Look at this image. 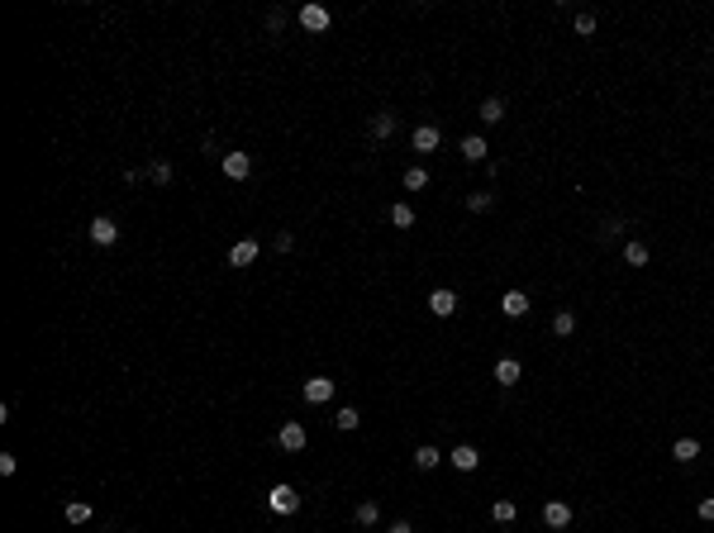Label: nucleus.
<instances>
[{"instance_id": "f257e3e1", "label": "nucleus", "mask_w": 714, "mask_h": 533, "mask_svg": "<svg viewBox=\"0 0 714 533\" xmlns=\"http://www.w3.org/2000/svg\"><path fill=\"white\" fill-rule=\"evenodd\" d=\"M276 443H281V453H300V448L310 443V433H305V424H300V419H291V424H281Z\"/></svg>"}, {"instance_id": "f03ea898", "label": "nucleus", "mask_w": 714, "mask_h": 533, "mask_svg": "<svg viewBox=\"0 0 714 533\" xmlns=\"http://www.w3.org/2000/svg\"><path fill=\"white\" fill-rule=\"evenodd\" d=\"M295 20H300V29H310V33H324V29H329V10H324V5H300Z\"/></svg>"}, {"instance_id": "7ed1b4c3", "label": "nucleus", "mask_w": 714, "mask_h": 533, "mask_svg": "<svg viewBox=\"0 0 714 533\" xmlns=\"http://www.w3.org/2000/svg\"><path fill=\"white\" fill-rule=\"evenodd\" d=\"M272 509H276V514H295V509H300L295 486H286V481H281V486H272Z\"/></svg>"}, {"instance_id": "20e7f679", "label": "nucleus", "mask_w": 714, "mask_h": 533, "mask_svg": "<svg viewBox=\"0 0 714 533\" xmlns=\"http://www.w3.org/2000/svg\"><path fill=\"white\" fill-rule=\"evenodd\" d=\"M219 167H224V177H229V181H243V177L253 172V158H248V153H224V158H219Z\"/></svg>"}, {"instance_id": "39448f33", "label": "nucleus", "mask_w": 714, "mask_h": 533, "mask_svg": "<svg viewBox=\"0 0 714 533\" xmlns=\"http://www.w3.org/2000/svg\"><path fill=\"white\" fill-rule=\"evenodd\" d=\"M543 524H548V529H567V524H572V505H567V500H548V505H543Z\"/></svg>"}, {"instance_id": "423d86ee", "label": "nucleus", "mask_w": 714, "mask_h": 533, "mask_svg": "<svg viewBox=\"0 0 714 533\" xmlns=\"http://www.w3.org/2000/svg\"><path fill=\"white\" fill-rule=\"evenodd\" d=\"M448 462L457 467V472H476V467H481V453H476L472 443H457V448L448 453Z\"/></svg>"}, {"instance_id": "0eeeda50", "label": "nucleus", "mask_w": 714, "mask_h": 533, "mask_svg": "<svg viewBox=\"0 0 714 533\" xmlns=\"http://www.w3.org/2000/svg\"><path fill=\"white\" fill-rule=\"evenodd\" d=\"M114 239H119V224H114V219H105V214H101V219H91V243L110 248Z\"/></svg>"}, {"instance_id": "6e6552de", "label": "nucleus", "mask_w": 714, "mask_h": 533, "mask_svg": "<svg viewBox=\"0 0 714 533\" xmlns=\"http://www.w3.org/2000/svg\"><path fill=\"white\" fill-rule=\"evenodd\" d=\"M305 400H310V405L334 400V381H329V376H310V381H305Z\"/></svg>"}, {"instance_id": "1a4fd4ad", "label": "nucleus", "mask_w": 714, "mask_h": 533, "mask_svg": "<svg viewBox=\"0 0 714 533\" xmlns=\"http://www.w3.org/2000/svg\"><path fill=\"white\" fill-rule=\"evenodd\" d=\"M396 124H400V119H396V110H381V114H371L367 133H371V138H391V133H396Z\"/></svg>"}, {"instance_id": "9d476101", "label": "nucleus", "mask_w": 714, "mask_h": 533, "mask_svg": "<svg viewBox=\"0 0 714 533\" xmlns=\"http://www.w3.org/2000/svg\"><path fill=\"white\" fill-rule=\"evenodd\" d=\"M253 262H258V243L253 239H243V243L229 248V266H253Z\"/></svg>"}, {"instance_id": "9b49d317", "label": "nucleus", "mask_w": 714, "mask_h": 533, "mask_svg": "<svg viewBox=\"0 0 714 533\" xmlns=\"http://www.w3.org/2000/svg\"><path fill=\"white\" fill-rule=\"evenodd\" d=\"M429 310H433L438 320H448V315H457V295H452V291H433V295H429Z\"/></svg>"}, {"instance_id": "f8f14e48", "label": "nucleus", "mask_w": 714, "mask_h": 533, "mask_svg": "<svg viewBox=\"0 0 714 533\" xmlns=\"http://www.w3.org/2000/svg\"><path fill=\"white\" fill-rule=\"evenodd\" d=\"M410 143H415V153H433L438 148V129L433 124H419V129L410 133Z\"/></svg>"}, {"instance_id": "ddd939ff", "label": "nucleus", "mask_w": 714, "mask_h": 533, "mask_svg": "<svg viewBox=\"0 0 714 533\" xmlns=\"http://www.w3.org/2000/svg\"><path fill=\"white\" fill-rule=\"evenodd\" d=\"M500 310L510 315V320H524V315H529V295H524V291H510L500 300Z\"/></svg>"}, {"instance_id": "4468645a", "label": "nucleus", "mask_w": 714, "mask_h": 533, "mask_svg": "<svg viewBox=\"0 0 714 533\" xmlns=\"http://www.w3.org/2000/svg\"><path fill=\"white\" fill-rule=\"evenodd\" d=\"M519 376H524V367H519L514 357H500V362H496V381H500V386H514Z\"/></svg>"}, {"instance_id": "2eb2a0df", "label": "nucleus", "mask_w": 714, "mask_h": 533, "mask_svg": "<svg viewBox=\"0 0 714 533\" xmlns=\"http://www.w3.org/2000/svg\"><path fill=\"white\" fill-rule=\"evenodd\" d=\"M438 462H443V453H438L433 443H424V448H415V467H419V472H433Z\"/></svg>"}, {"instance_id": "dca6fc26", "label": "nucleus", "mask_w": 714, "mask_h": 533, "mask_svg": "<svg viewBox=\"0 0 714 533\" xmlns=\"http://www.w3.org/2000/svg\"><path fill=\"white\" fill-rule=\"evenodd\" d=\"M619 234H624V219H619V214H609V219H600V229H595V239H600V243H614Z\"/></svg>"}, {"instance_id": "f3484780", "label": "nucleus", "mask_w": 714, "mask_h": 533, "mask_svg": "<svg viewBox=\"0 0 714 533\" xmlns=\"http://www.w3.org/2000/svg\"><path fill=\"white\" fill-rule=\"evenodd\" d=\"M553 333H557V338H572V333H577V315H572V310H557V315H553Z\"/></svg>"}, {"instance_id": "a211bd4d", "label": "nucleus", "mask_w": 714, "mask_h": 533, "mask_svg": "<svg viewBox=\"0 0 714 533\" xmlns=\"http://www.w3.org/2000/svg\"><path fill=\"white\" fill-rule=\"evenodd\" d=\"M486 153H491L486 138H476V133H472V138H462V158H467V162H486Z\"/></svg>"}, {"instance_id": "6ab92c4d", "label": "nucleus", "mask_w": 714, "mask_h": 533, "mask_svg": "<svg viewBox=\"0 0 714 533\" xmlns=\"http://www.w3.org/2000/svg\"><path fill=\"white\" fill-rule=\"evenodd\" d=\"M671 457H676V462H695V457H700V443H695V438H676V443H671Z\"/></svg>"}, {"instance_id": "aec40b11", "label": "nucleus", "mask_w": 714, "mask_h": 533, "mask_svg": "<svg viewBox=\"0 0 714 533\" xmlns=\"http://www.w3.org/2000/svg\"><path fill=\"white\" fill-rule=\"evenodd\" d=\"M491 205H496V195H491V190H472V195H467V210H472V214H486Z\"/></svg>"}, {"instance_id": "412c9836", "label": "nucleus", "mask_w": 714, "mask_h": 533, "mask_svg": "<svg viewBox=\"0 0 714 533\" xmlns=\"http://www.w3.org/2000/svg\"><path fill=\"white\" fill-rule=\"evenodd\" d=\"M481 119H486V124H500V119H505V100H496V96L481 100Z\"/></svg>"}, {"instance_id": "4be33fe9", "label": "nucleus", "mask_w": 714, "mask_h": 533, "mask_svg": "<svg viewBox=\"0 0 714 533\" xmlns=\"http://www.w3.org/2000/svg\"><path fill=\"white\" fill-rule=\"evenodd\" d=\"M334 424L343 428V433H352V428L362 424V414H357V410H352V405H343V410H339V414H334Z\"/></svg>"}, {"instance_id": "5701e85b", "label": "nucleus", "mask_w": 714, "mask_h": 533, "mask_svg": "<svg viewBox=\"0 0 714 533\" xmlns=\"http://www.w3.org/2000/svg\"><path fill=\"white\" fill-rule=\"evenodd\" d=\"M352 519H357V524H376V519H381V505H376V500H362V505L352 509Z\"/></svg>"}, {"instance_id": "b1692460", "label": "nucleus", "mask_w": 714, "mask_h": 533, "mask_svg": "<svg viewBox=\"0 0 714 533\" xmlns=\"http://www.w3.org/2000/svg\"><path fill=\"white\" fill-rule=\"evenodd\" d=\"M424 186H429V172L424 167H410L405 172V190H424Z\"/></svg>"}, {"instance_id": "393cba45", "label": "nucleus", "mask_w": 714, "mask_h": 533, "mask_svg": "<svg viewBox=\"0 0 714 533\" xmlns=\"http://www.w3.org/2000/svg\"><path fill=\"white\" fill-rule=\"evenodd\" d=\"M624 262H629V266H648V248H643V243H629V248H624Z\"/></svg>"}, {"instance_id": "a878e982", "label": "nucleus", "mask_w": 714, "mask_h": 533, "mask_svg": "<svg viewBox=\"0 0 714 533\" xmlns=\"http://www.w3.org/2000/svg\"><path fill=\"white\" fill-rule=\"evenodd\" d=\"M391 224H396V229H415V210H410V205H396V210H391Z\"/></svg>"}, {"instance_id": "bb28decb", "label": "nucleus", "mask_w": 714, "mask_h": 533, "mask_svg": "<svg viewBox=\"0 0 714 533\" xmlns=\"http://www.w3.org/2000/svg\"><path fill=\"white\" fill-rule=\"evenodd\" d=\"M86 519H91V505L86 500H72L67 505V524H86Z\"/></svg>"}, {"instance_id": "cd10ccee", "label": "nucleus", "mask_w": 714, "mask_h": 533, "mask_svg": "<svg viewBox=\"0 0 714 533\" xmlns=\"http://www.w3.org/2000/svg\"><path fill=\"white\" fill-rule=\"evenodd\" d=\"M148 177H153V186H172V167H167V162H153Z\"/></svg>"}, {"instance_id": "c85d7f7f", "label": "nucleus", "mask_w": 714, "mask_h": 533, "mask_svg": "<svg viewBox=\"0 0 714 533\" xmlns=\"http://www.w3.org/2000/svg\"><path fill=\"white\" fill-rule=\"evenodd\" d=\"M491 519H496V524H510V519H514V505H510V500H496V505H491Z\"/></svg>"}, {"instance_id": "c756f323", "label": "nucleus", "mask_w": 714, "mask_h": 533, "mask_svg": "<svg viewBox=\"0 0 714 533\" xmlns=\"http://www.w3.org/2000/svg\"><path fill=\"white\" fill-rule=\"evenodd\" d=\"M281 29H286V10H272L267 15V33H281Z\"/></svg>"}, {"instance_id": "7c9ffc66", "label": "nucleus", "mask_w": 714, "mask_h": 533, "mask_svg": "<svg viewBox=\"0 0 714 533\" xmlns=\"http://www.w3.org/2000/svg\"><path fill=\"white\" fill-rule=\"evenodd\" d=\"M272 248H276V253H291L295 239H291V234H276V239H272Z\"/></svg>"}, {"instance_id": "2f4dec72", "label": "nucleus", "mask_w": 714, "mask_h": 533, "mask_svg": "<svg viewBox=\"0 0 714 533\" xmlns=\"http://www.w3.org/2000/svg\"><path fill=\"white\" fill-rule=\"evenodd\" d=\"M577 33H595V15H577Z\"/></svg>"}, {"instance_id": "473e14b6", "label": "nucleus", "mask_w": 714, "mask_h": 533, "mask_svg": "<svg viewBox=\"0 0 714 533\" xmlns=\"http://www.w3.org/2000/svg\"><path fill=\"white\" fill-rule=\"evenodd\" d=\"M700 519H710V524H714V495H705V500H700Z\"/></svg>"}, {"instance_id": "72a5a7b5", "label": "nucleus", "mask_w": 714, "mask_h": 533, "mask_svg": "<svg viewBox=\"0 0 714 533\" xmlns=\"http://www.w3.org/2000/svg\"><path fill=\"white\" fill-rule=\"evenodd\" d=\"M386 533H415V529H410V524H391Z\"/></svg>"}]
</instances>
